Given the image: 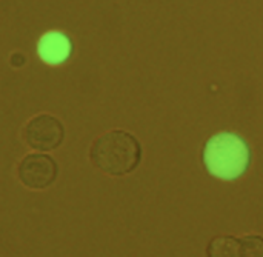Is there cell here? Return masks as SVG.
<instances>
[{
    "label": "cell",
    "instance_id": "2",
    "mask_svg": "<svg viewBox=\"0 0 263 257\" xmlns=\"http://www.w3.org/2000/svg\"><path fill=\"white\" fill-rule=\"evenodd\" d=\"M89 160L100 173L111 177H123L140 165L142 146L131 133L112 130L94 140L89 150Z\"/></svg>",
    "mask_w": 263,
    "mask_h": 257
},
{
    "label": "cell",
    "instance_id": "7",
    "mask_svg": "<svg viewBox=\"0 0 263 257\" xmlns=\"http://www.w3.org/2000/svg\"><path fill=\"white\" fill-rule=\"evenodd\" d=\"M239 241V257H263V236L247 234Z\"/></svg>",
    "mask_w": 263,
    "mask_h": 257
},
{
    "label": "cell",
    "instance_id": "5",
    "mask_svg": "<svg viewBox=\"0 0 263 257\" xmlns=\"http://www.w3.org/2000/svg\"><path fill=\"white\" fill-rule=\"evenodd\" d=\"M37 52L45 63L60 65L69 59L72 52V42L65 32L51 31L43 34L39 40Z\"/></svg>",
    "mask_w": 263,
    "mask_h": 257
},
{
    "label": "cell",
    "instance_id": "1",
    "mask_svg": "<svg viewBox=\"0 0 263 257\" xmlns=\"http://www.w3.org/2000/svg\"><path fill=\"white\" fill-rule=\"evenodd\" d=\"M250 143L237 133L220 131L211 136L202 150L206 173L223 182H234L245 176L251 167Z\"/></svg>",
    "mask_w": 263,
    "mask_h": 257
},
{
    "label": "cell",
    "instance_id": "4",
    "mask_svg": "<svg viewBox=\"0 0 263 257\" xmlns=\"http://www.w3.org/2000/svg\"><path fill=\"white\" fill-rule=\"evenodd\" d=\"M59 174L55 160L43 154H28L18 163L17 176L18 180L29 190H46L49 188Z\"/></svg>",
    "mask_w": 263,
    "mask_h": 257
},
{
    "label": "cell",
    "instance_id": "3",
    "mask_svg": "<svg viewBox=\"0 0 263 257\" xmlns=\"http://www.w3.org/2000/svg\"><path fill=\"white\" fill-rule=\"evenodd\" d=\"M23 139L26 145L35 151H52L62 145L65 139V128L54 116L39 114L26 123Z\"/></svg>",
    "mask_w": 263,
    "mask_h": 257
},
{
    "label": "cell",
    "instance_id": "6",
    "mask_svg": "<svg viewBox=\"0 0 263 257\" xmlns=\"http://www.w3.org/2000/svg\"><path fill=\"white\" fill-rule=\"evenodd\" d=\"M240 241L230 234L213 237L206 247V257H239Z\"/></svg>",
    "mask_w": 263,
    "mask_h": 257
}]
</instances>
